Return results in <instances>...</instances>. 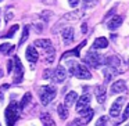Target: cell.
Wrapping results in <instances>:
<instances>
[{
  "instance_id": "cell-1",
  "label": "cell",
  "mask_w": 129,
  "mask_h": 126,
  "mask_svg": "<svg viewBox=\"0 0 129 126\" xmlns=\"http://www.w3.org/2000/svg\"><path fill=\"white\" fill-rule=\"evenodd\" d=\"M68 67H70V72L72 73L74 76H76L78 79H90L92 78L90 71L87 69L86 67H83V65L71 61V62H68Z\"/></svg>"
},
{
  "instance_id": "cell-2",
  "label": "cell",
  "mask_w": 129,
  "mask_h": 126,
  "mask_svg": "<svg viewBox=\"0 0 129 126\" xmlns=\"http://www.w3.org/2000/svg\"><path fill=\"white\" fill-rule=\"evenodd\" d=\"M56 96H57V89L54 86H49L47 85V86L39 87V98L43 105H47L50 101H53Z\"/></svg>"
},
{
  "instance_id": "cell-3",
  "label": "cell",
  "mask_w": 129,
  "mask_h": 126,
  "mask_svg": "<svg viewBox=\"0 0 129 126\" xmlns=\"http://www.w3.org/2000/svg\"><path fill=\"white\" fill-rule=\"evenodd\" d=\"M4 116H6V123L7 125H13L18 120V103L11 101L9 107L4 111Z\"/></svg>"
},
{
  "instance_id": "cell-4",
  "label": "cell",
  "mask_w": 129,
  "mask_h": 126,
  "mask_svg": "<svg viewBox=\"0 0 129 126\" xmlns=\"http://www.w3.org/2000/svg\"><path fill=\"white\" fill-rule=\"evenodd\" d=\"M83 61H85V64H87L90 68H97L99 65L103 64L104 58H103V56H100L99 53H96V51L92 50L85 56Z\"/></svg>"
},
{
  "instance_id": "cell-5",
  "label": "cell",
  "mask_w": 129,
  "mask_h": 126,
  "mask_svg": "<svg viewBox=\"0 0 129 126\" xmlns=\"http://www.w3.org/2000/svg\"><path fill=\"white\" fill-rule=\"evenodd\" d=\"M13 64H14V83H20L24 78V67H22V62L21 60L18 58L17 56L13 58Z\"/></svg>"
},
{
  "instance_id": "cell-6",
  "label": "cell",
  "mask_w": 129,
  "mask_h": 126,
  "mask_svg": "<svg viewBox=\"0 0 129 126\" xmlns=\"http://www.w3.org/2000/svg\"><path fill=\"white\" fill-rule=\"evenodd\" d=\"M104 64L107 65V67H111V68H114L115 71H117L118 73L119 72H122L123 71V65H122V60L119 58V57H117V56H111V57H107V58H104Z\"/></svg>"
},
{
  "instance_id": "cell-7",
  "label": "cell",
  "mask_w": 129,
  "mask_h": 126,
  "mask_svg": "<svg viewBox=\"0 0 129 126\" xmlns=\"http://www.w3.org/2000/svg\"><path fill=\"white\" fill-rule=\"evenodd\" d=\"M125 104V97H119L112 103L111 108H110V116L112 118H118L121 115V111H122V107Z\"/></svg>"
},
{
  "instance_id": "cell-8",
  "label": "cell",
  "mask_w": 129,
  "mask_h": 126,
  "mask_svg": "<svg viewBox=\"0 0 129 126\" xmlns=\"http://www.w3.org/2000/svg\"><path fill=\"white\" fill-rule=\"evenodd\" d=\"M65 78H67V71H65L64 67H61V65H58L57 67V69L53 71V75H51V79H53L56 83H62V82L65 80Z\"/></svg>"
},
{
  "instance_id": "cell-9",
  "label": "cell",
  "mask_w": 129,
  "mask_h": 126,
  "mask_svg": "<svg viewBox=\"0 0 129 126\" xmlns=\"http://www.w3.org/2000/svg\"><path fill=\"white\" fill-rule=\"evenodd\" d=\"M126 92V83L125 80H115L114 83H112L111 89H110V93L111 94H118V93H125Z\"/></svg>"
},
{
  "instance_id": "cell-10",
  "label": "cell",
  "mask_w": 129,
  "mask_h": 126,
  "mask_svg": "<svg viewBox=\"0 0 129 126\" xmlns=\"http://www.w3.org/2000/svg\"><path fill=\"white\" fill-rule=\"evenodd\" d=\"M79 114H81V125H86V123H89L90 120H92V118H93V114H94V111H93L92 108H85V109H82V111H79Z\"/></svg>"
},
{
  "instance_id": "cell-11",
  "label": "cell",
  "mask_w": 129,
  "mask_h": 126,
  "mask_svg": "<svg viewBox=\"0 0 129 126\" xmlns=\"http://www.w3.org/2000/svg\"><path fill=\"white\" fill-rule=\"evenodd\" d=\"M94 94H96V98H97V103L103 104L107 98V90H106V86L104 85H99V86L94 87Z\"/></svg>"
},
{
  "instance_id": "cell-12",
  "label": "cell",
  "mask_w": 129,
  "mask_h": 126,
  "mask_svg": "<svg viewBox=\"0 0 129 126\" xmlns=\"http://www.w3.org/2000/svg\"><path fill=\"white\" fill-rule=\"evenodd\" d=\"M122 21H123V18L121 17V15H114V17L107 22V28H108L110 31H115V29H118L122 25Z\"/></svg>"
},
{
  "instance_id": "cell-13",
  "label": "cell",
  "mask_w": 129,
  "mask_h": 126,
  "mask_svg": "<svg viewBox=\"0 0 129 126\" xmlns=\"http://www.w3.org/2000/svg\"><path fill=\"white\" fill-rule=\"evenodd\" d=\"M25 56H26V60H28L29 62H36L38 58H39V54H38L35 46H28V47H26Z\"/></svg>"
},
{
  "instance_id": "cell-14",
  "label": "cell",
  "mask_w": 129,
  "mask_h": 126,
  "mask_svg": "<svg viewBox=\"0 0 129 126\" xmlns=\"http://www.w3.org/2000/svg\"><path fill=\"white\" fill-rule=\"evenodd\" d=\"M61 36H62V40H64L65 45H71L74 42V28H71V26L65 28L61 32Z\"/></svg>"
},
{
  "instance_id": "cell-15",
  "label": "cell",
  "mask_w": 129,
  "mask_h": 126,
  "mask_svg": "<svg viewBox=\"0 0 129 126\" xmlns=\"http://www.w3.org/2000/svg\"><path fill=\"white\" fill-rule=\"evenodd\" d=\"M89 103H90V94H83L81 98L78 100L76 103V111H82V109L87 108L89 107Z\"/></svg>"
},
{
  "instance_id": "cell-16",
  "label": "cell",
  "mask_w": 129,
  "mask_h": 126,
  "mask_svg": "<svg viewBox=\"0 0 129 126\" xmlns=\"http://www.w3.org/2000/svg\"><path fill=\"white\" fill-rule=\"evenodd\" d=\"M86 45V40H83V42L81 43V45H78L76 46V49H74V50H70V51H67V53H64L62 54V57L61 58L62 60H67V57H70V56H74V57H79V51L82 50V47Z\"/></svg>"
},
{
  "instance_id": "cell-17",
  "label": "cell",
  "mask_w": 129,
  "mask_h": 126,
  "mask_svg": "<svg viewBox=\"0 0 129 126\" xmlns=\"http://www.w3.org/2000/svg\"><path fill=\"white\" fill-rule=\"evenodd\" d=\"M103 73H104V82H106V83H108L110 80H112V78H114L118 72L114 69V68L107 67V65H106V68L103 69Z\"/></svg>"
},
{
  "instance_id": "cell-18",
  "label": "cell",
  "mask_w": 129,
  "mask_h": 126,
  "mask_svg": "<svg viewBox=\"0 0 129 126\" xmlns=\"http://www.w3.org/2000/svg\"><path fill=\"white\" fill-rule=\"evenodd\" d=\"M106 47H108V40H107V37L100 36V37H97V39L93 42V49H94V50H99V49H106Z\"/></svg>"
},
{
  "instance_id": "cell-19",
  "label": "cell",
  "mask_w": 129,
  "mask_h": 126,
  "mask_svg": "<svg viewBox=\"0 0 129 126\" xmlns=\"http://www.w3.org/2000/svg\"><path fill=\"white\" fill-rule=\"evenodd\" d=\"M82 15L83 14H82L81 10H75V11H71V13H68V14H65L64 17H62V21H76V20H79Z\"/></svg>"
},
{
  "instance_id": "cell-20",
  "label": "cell",
  "mask_w": 129,
  "mask_h": 126,
  "mask_svg": "<svg viewBox=\"0 0 129 126\" xmlns=\"http://www.w3.org/2000/svg\"><path fill=\"white\" fill-rule=\"evenodd\" d=\"M76 98H78V94H76V92H70L67 96H65L64 104H65L67 107H71V105H74V104L76 103Z\"/></svg>"
},
{
  "instance_id": "cell-21",
  "label": "cell",
  "mask_w": 129,
  "mask_h": 126,
  "mask_svg": "<svg viewBox=\"0 0 129 126\" xmlns=\"http://www.w3.org/2000/svg\"><path fill=\"white\" fill-rule=\"evenodd\" d=\"M57 112H58V116L61 120H65L68 118V107L65 105V104H60L58 107H57Z\"/></svg>"
},
{
  "instance_id": "cell-22",
  "label": "cell",
  "mask_w": 129,
  "mask_h": 126,
  "mask_svg": "<svg viewBox=\"0 0 129 126\" xmlns=\"http://www.w3.org/2000/svg\"><path fill=\"white\" fill-rule=\"evenodd\" d=\"M40 122H42L43 125H50V126L56 125V123H54V120H53V118H51L49 114H46V112L40 114Z\"/></svg>"
},
{
  "instance_id": "cell-23",
  "label": "cell",
  "mask_w": 129,
  "mask_h": 126,
  "mask_svg": "<svg viewBox=\"0 0 129 126\" xmlns=\"http://www.w3.org/2000/svg\"><path fill=\"white\" fill-rule=\"evenodd\" d=\"M35 46L42 47V49H46V47H49V46H51V42L49 39H36L35 40Z\"/></svg>"
},
{
  "instance_id": "cell-24",
  "label": "cell",
  "mask_w": 129,
  "mask_h": 126,
  "mask_svg": "<svg viewBox=\"0 0 129 126\" xmlns=\"http://www.w3.org/2000/svg\"><path fill=\"white\" fill-rule=\"evenodd\" d=\"M31 93H26L25 96L22 97V101H21V104H20V107H21V109H25V107L28 105L29 103H31Z\"/></svg>"
},
{
  "instance_id": "cell-25",
  "label": "cell",
  "mask_w": 129,
  "mask_h": 126,
  "mask_svg": "<svg viewBox=\"0 0 129 126\" xmlns=\"http://www.w3.org/2000/svg\"><path fill=\"white\" fill-rule=\"evenodd\" d=\"M18 29H20V26H18V25H13V26H11V29H10V31L7 32V33L4 35L3 37H7V39H11V37L15 35V32H17Z\"/></svg>"
},
{
  "instance_id": "cell-26",
  "label": "cell",
  "mask_w": 129,
  "mask_h": 126,
  "mask_svg": "<svg viewBox=\"0 0 129 126\" xmlns=\"http://www.w3.org/2000/svg\"><path fill=\"white\" fill-rule=\"evenodd\" d=\"M28 33H29V26L26 25L25 28H24V32H22V37H21V40H20V45H24V43H25V40L28 39Z\"/></svg>"
},
{
  "instance_id": "cell-27",
  "label": "cell",
  "mask_w": 129,
  "mask_h": 126,
  "mask_svg": "<svg viewBox=\"0 0 129 126\" xmlns=\"http://www.w3.org/2000/svg\"><path fill=\"white\" fill-rule=\"evenodd\" d=\"M13 50V46L9 45V43H4V45L0 46V54L2 53H9V51Z\"/></svg>"
},
{
  "instance_id": "cell-28",
  "label": "cell",
  "mask_w": 129,
  "mask_h": 126,
  "mask_svg": "<svg viewBox=\"0 0 129 126\" xmlns=\"http://www.w3.org/2000/svg\"><path fill=\"white\" fill-rule=\"evenodd\" d=\"M126 119H129V104L126 105V108H125V111H123V115H122V122H125Z\"/></svg>"
},
{
  "instance_id": "cell-29",
  "label": "cell",
  "mask_w": 129,
  "mask_h": 126,
  "mask_svg": "<svg viewBox=\"0 0 129 126\" xmlns=\"http://www.w3.org/2000/svg\"><path fill=\"white\" fill-rule=\"evenodd\" d=\"M40 15H42V18L45 21H49V20H50V17H51V13L50 11H43Z\"/></svg>"
},
{
  "instance_id": "cell-30",
  "label": "cell",
  "mask_w": 129,
  "mask_h": 126,
  "mask_svg": "<svg viewBox=\"0 0 129 126\" xmlns=\"http://www.w3.org/2000/svg\"><path fill=\"white\" fill-rule=\"evenodd\" d=\"M51 75H53V71H51V69H46L45 72H43V78H45V79L51 78Z\"/></svg>"
},
{
  "instance_id": "cell-31",
  "label": "cell",
  "mask_w": 129,
  "mask_h": 126,
  "mask_svg": "<svg viewBox=\"0 0 129 126\" xmlns=\"http://www.w3.org/2000/svg\"><path fill=\"white\" fill-rule=\"evenodd\" d=\"M107 120H108V116H101L97 120V125H104V123H107Z\"/></svg>"
},
{
  "instance_id": "cell-32",
  "label": "cell",
  "mask_w": 129,
  "mask_h": 126,
  "mask_svg": "<svg viewBox=\"0 0 129 126\" xmlns=\"http://www.w3.org/2000/svg\"><path fill=\"white\" fill-rule=\"evenodd\" d=\"M11 71H13V60H10L7 62V72H11Z\"/></svg>"
},
{
  "instance_id": "cell-33",
  "label": "cell",
  "mask_w": 129,
  "mask_h": 126,
  "mask_svg": "<svg viewBox=\"0 0 129 126\" xmlns=\"http://www.w3.org/2000/svg\"><path fill=\"white\" fill-rule=\"evenodd\" d=\"M70 2V6L71 7H76L78 6V3H79V0H68Z\"/></svg>"
},
{
  "instance_id": "cell-34",
  "label": "cell",
  "mask_w": 129,
  "mask_h": 126,
  "mask_svg": "<svg viewBox=\"0 0 129 126\" xmlns=\"http://www.w3.org/2000/svg\"><path fill=\"white\" fill-rule=\"evenodd\" d=\"M9 89V85H2V86H0V92H4V90H7Z\"/></svg>"
},
{
  "instance_id": "cell-35",
  "label": "cell",
  "mask_w": 129,
  "mask_h": 126,
  "mask_svg": "<svg viewBox=\"0 0 129 126\" xmlns=\"http://www.w3.org/2000/svg\"><path fill=\"white\" fill-rule=\"evenodd\" d=\"M86 31H87V24H82V32L86 33Z\"/></svg>"
},
{
  "instance_id": "cell-36",
  "label": "cell",
  "mask_w": 129,
  "mask_h": 126,
  "mask_svg": "<svg viewBox=\"0 0 129 126\" xmlns=\"http://www.w3.org/2000/svg\"><path fill=\"white\" fill-rule=\"evenodd\" d=\"M11 17H13V13H9V14H7V18H6V20L9 21V20H10V18H11Z\"/></svg>"
},
{
  "instance_id": "cell-37",
  "label": "cell",
  "mask_w": 129,
  "mask_h": 126,
  "mask_svg": "<svg viewBox=\"0 0 129 126\" xmlns=\"http://www.w3.org/2000/svg\"><path fill=\"white\" fill-rule=\"evenodd\" d=\"M92 2H93V0H83V3L86 4V6H87V4H89V3H92Z\"/></svg>"
},
{
  "instance_id": "cell-38",
  "label": "cell",
  "mask_w": 129,
  "mask_h": 126,
  "mask_svg": "<svg viewBox=\"0 0 129 126\" xmlns=\"http://www.w3.org/2000/svg\"><path fill=\"white\" fill-rule=\"evenodd\" d=\"M3 103V94H2V92H0V104Z\"/></svg>"
},
{
  "instance_id": "cell-39",
  "label": "cell",
  "mask_w": 129,
  "mask_h": 126,
  "mask_svg": "<svg viewBox=\"0 0 129 126\" xmlns=\"http://www.w3.org/2000/svg\"><path fill=\"white\" fill-rule=\"evenodd\" d=\"M2 75H3V69H2V67H0V78H2Z\"/></svg>"
},
{
  "instance_id": "cell-40",
  "label": "cell",
  "mask_w": 129,
  "mask_h": 126,
  "mask_svg": "<svg viewBox=\"0 0 129 126\" xmlns=\"http://www.w3.org/2000/svg\"><path fill=\"white\" fill-rule=\"evenodd\" d=\"M0 2H2V0H0Z\"/></svg>"
}]
</instances>
